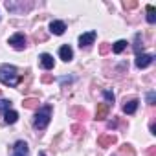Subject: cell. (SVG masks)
Instances as JSON below:
<instances>
[{
	"label": "cell",
	"mask_w": 156,
	"mask_h": 156,
	"mask_svg": "<svg viewBox=\"0 0 156 156\" xmlns=\"http://www.w3.org/2000/svg\"><path fill=\"white\" fill-rule=\"evenodd\" d=\"M0 83H4L6 87H17L20 83V75H19L17 68L9 66V64L0 66Z\"/></svg>",
	"instance_id": "1"
},
{
	"label": "cell",
	"mask_w": 156,
	"mask_h": 156,
	"mask_svg": "<svg viewBox=\"0 0 156 156\" xmlns=\"http://www.w3.org/2000/svg\"><path fill=\"white\" fill-rule=\"evenodd\" d=\"M50 118H51V108H50V107H44V108L39 110L37 116H35V127L41 129V130L46 129L48 123H50Z\"/></svg>",
	"instance_id": "2"
},
{
	"label": "cell",
	"mask_w": 156,
	"mask_h": 156,
	"mask_svg": "<svg viewBox=\"0 0 156 156\" xmlns=\"http://www.w3.org/2000/svg\"><path fill=\"white\" fill-rule=\"evenodd\" d=\"M9 44L15 50H24L26 48V37H24V33H15L13 37H9Z\"/></svg>",
	"instance_id": "3"
},
{
	"label": "cell",
	"mask_w": 156,
	"mask_h": 156,
	"mask_svg": "<svg viewBox=\"0 0 156 156\" xmlns=\"http://www.w3.org/2000/svg\"><path fill=\"white\" fill-rule=\"evenodd\" d=\"M11 156H30V149H28V143L26 141H17L15 147H13V154Z\"/></svg>",
	"instance_id": "4"
},
{
	"label": "cell",
	"mask_w": 156,
	"mask_h": 156,
	"mask_svg": "<svg viewBox=\"0 0 156 156\" xmlns=\"http://www.w3.org/2000/svg\"><path fill=\"white\" fill-rule=\"evenodd\" d=\"M152 55H149V53H138L136 55V66L138 68H147L151 62H152Z\"/></svg>",
	"instance_id": "5"
},
{
	"label": "cell",
	"mask_w": 156,
	"mask_h": 156,
	"mask_svg": "<svg viewBox=\"0 0 156 156\" xmlns=\"http://www.w3.org/2000/svg\"><path fill=\"white\" fill-rule=\"evenodd\" d=\"M116 141H118V138H116L114 134H103V136L98 138V145H99V147H110V145H114Z\"/></svg>",
	"instance_id": "6"
},
{
	"label": "cell",
	"mask_w": 156,
	"mask_h": 156,
	"mask_svg": "<svg viewBox=\"0 0 156 156\" xmlns=\"http://www.w3.org/2000/svg\"><path fill=\"white\" fill-rule=\"evenodd\" d=\"M94 41H96V31L83 33V35L79 37V46H81V48H83V46H90V44H94Z\"/></svg>",
	"instance_id": "7"
},
{
	"label": "cell",
	"mask_w": 156,
	"mask_h": 156,
	"mask_svg": "<svg viewBox=\"0 0 156 156\" xmlns=\"http://www.w3.org/2000/svg\"><path fill=\"white\" fill-rule=\"evenodd\" d=\"M59 57H61L64 62H70V61L73 59V51H72V48H70L68 44L61 46V48H59Z\"/></svg>",
	"instance_id": "8"
},
{
	"label": "cell",
	"mask_w": 156,
	"mask_h": 156,
	"mask_svg": "<svg viewBox=\"0 0 156 156\" xmlns=\"http://www.w3.org/2000/svg\"><path fill=\"white\" fill-rule=\"evenodd\" d=\"M64 30H66V24L61 22V20H53V22L50 24V31H51L53 35H62Z\"/></svg>",
	"instance_id": "9"
},
{
	"label": "cell",
	"mask_w": 156,
	"mask_h": 156,
	"mask_svg": "<svg viewBox=\"0 0 156 156\" xmlns=\"http://www.w3.org/2000/svg\"><path fill=\"white\" fill-rule=\"evenodd\" d=\"M41 64H42V68H46V70H51L53 68V64H55V61H53V57L50 55V53H41Z\"/></svg>",
	"instance_id": "10"
},
{
	"label": "cell",
	"mask_w": 156,
	"mask_h": 156,
	"mask_svg": "<svg viewBox=\"0 0 156 156\" xmlns=\"http://www.w3.org/2000/svg\"><path fill=\"white\" fill-rule=\"evenodd\" d=\"M107 116H108V105H107V103H99V105H98V110H96V119L101 121V119H105Z\"/></svg>",
	"instance_id": "11"
},
{
	"label": "cell",
	"mask_w": 156,
	"mask_h": 156,
	"mask_svg": "<svg viewBox=\"0 0 156 156\" xmlns=\"http://www.w3.org/2000/svg\"><path fill=\"white\" fill-rule=\"evenodd\" d=\"M138 99H130V101H127L125 105H123V112L125 114H134L136 112V108H138Z\"/></svg>",
	"instance_id": "12"
},
{
	"label": "cell",
	"mask_w": 156,
	"mask_h": 156,
	"mask_svg": "<svg viewBox=\"0 0 156 156\" xmlns=\"http://www.w3.org/2000/svg\"><path fill=\"white\" fill-rule=\"evenodd\" d=\"M4 119H6V123L13 125V123L19 119V114H17L15 110H8V112H4Z\"/></svg>",
	"instance_id": "13"
},
{
	"label": "cell",
	"mask_w": 156,
	"mask_h": 156,
	"mask_svg": "<svg viewBox=\"0 0 156 156\" xmlns=\"http://www.w3.org/2000/svg\"><path fill=\"white\" fill-rule=\"evenodd\" d=\"M147 22L149 24H154L156 22V9H154V6H147Z\"/></svg>",
	"instance_id": "14"
},
{
	"label": "cell",
	"mask_w": 156,
	"mask_h": 156,
	"mask_svg": "<svg viewBox=\"0 0 156 156\" xmlns=\"http://www.w3.org/2000/svg\"><path fill=\"white\" fill-rule=\"evenodd\" d=\"M22 107L24 108H37L39 107V99L37 98H28V99H24V103H22Z\"/></svg>",
	"instance_id": "15"
},
{
	"label": "cell",
	"mask_w": 156,
	"mask_h": 156,
	"mask_svg": "<svg viewBox=\"0 0 156 156\" xmlns=\"http://www.w3.org/2000/svg\"><path fill=\"white\" fill-rule=\"evenodd\" d=\"M125 48H127V41H118V42L112 46V51H114V53H121Z\"/></svg>",
	"instance_id": "16"
},
{
	"label": "cell",
	"mask_w": 156,
	"mask_h": 156,
	"mask_svg": "<svg viewBox=\"0 0 156 156\" xmlns=\"http://www.w3.org/2000/svg\"><path fill=\"white\" fill-rule=\"evenodd\" d=\"M141 46H143V44H141V35L138 33V35L134 37V51H136V55L140 53V50H141Z\"/></svg>",
	"instance_id": "17"
},
{
	"label": "cell",
	"mask_w": 156,
	"mask_h": 156,
	"mask_svg": "<svg viewBox=\"0 0 156 156\" xmlns=\"http://www.w3.org/2000/svg\"><path fill=\"white\" fill-rule=\"evenodd\" d=\"M9 107H11V101H8V99H0V112H8Z\"/></svg>",
	"instance_id": "18"
},
{
	"label": "cell",
	"mask_w": 156,
	"mask_h": 156,
	"mask_svg": "<svg viewBox=\"0 0 156 156\" xmlns=\"http://www.w3.org/2000/svg\"><path fill=\"white\" fill-rule=\"evenodd\" d=\"M121 154H125V156H134V149H132L130 145L125 143V145L121 147Z\"/></svg>",
	"instance_id": "19"
},
{
	"label": "cell",
	"mask_w": 156,
	"mask_h": 156,
	"mask_svg": "<svg viewBox=\"0 0 156 156\" xmlns=\"http://www.w3.org/2000/svg\"><path fill=\"white\" fill-rule=\"evenodd\" d=\"M123 8L125 9H134V8H138V2H136V0H125Z\"/></svg>",
	"instance_id": "20"
},
{
	"label": "cell",
	"mask_w": 156,
	"mask_h": 156,
	"mask_svg": "<svg viewBox=\"0 0 156 156\" xmlns=\"http://www.w3.org/2000/svg\"><path fill=\"white\" fill-rule=\"evenodd\" d=\"M103 96H105V99H107V105H108V103H114V94H112L110 90H103Z\"/></svg>",
	"instance_id": "21"
},
{
	"label": "cell",
	"mask_w": 156,
	"mask_h": 156,
	"mask_svg": "<svg viewBox=\"0 0 156 156\" xmlns=\"http://www.w3.org/2000/svg\"><path fill=\"white\" fill-rule=\"evenodd\" d=\"M108 51H110V44H107V42H105V44H101V46H99V53H101V55H105V53H108Z\"/></svg>",
	"instance_id": "22"
},
{
	"label": "cell",
	"mask_w": 156,
	"mask_h": 156,
	"mask_svg": "<svg viewBox=\"0 0 156 156\" xmlns=\"http://www.w3.org/2000/svg\"><path fill=\"white\" fill-rule=\"evenodd\" d=\"M154 101H156V94H154V92H149V94H147V103H149V105H154Z\"/></svg>",
	"instance_id": "23"
},
{
	"label": "cell",
	"mask_w": 156,
	"mask_h": 156,
	"mask_svg": "<svg viewBox=\"0 0 156 156\" xmlns=\"http://www.w3.org/2000/svg\"><path fill=\"white\" fill-rule=\"evenodd\" d=\"M72 130H73L75 136H79V134L83 132V127H81V125H72Z\"/></svg>",
	"instance_id": "24"
},
{
	"label": "cell",
	"mask_w": 156,
	"mask_h": 156,
	"mask_svg": "<svg viewBox=\"0 0 156 156\" xmlns=\"http://www.w3.org/2000/svg\"><path fill=\"white\" fill-rule=\"evenodd\" d=\"M41 81H42V83H51V81H53V77H51L50 73H44V75L41 77Z\"/></svg>",
	"instance_id": "25"
},
{
	"label": "cell",
	"mask_w": 156,
	"mask_h": 156,
	"mask_svg": "<svg viewBox=\"0 0 156 156\" xmlns=\"http://www.w3.org/2000/svg\"><path fill=\"white\" fill-rule=\"evenodd\" d=\"M147 156H156V147H149V151H147Z\"/></svg>",
	"instance_id": "26"
},
{
	"label": "cell",
	"mask_w": 156,
	"mask_h": 156,
	"mask_svg": "<svg viewBox=\"0 0 156 156\" xmlns=\"http://www.w3.org/2000/svg\"><path fill=\"white\" fill-rule=\"evenodd\" d=\"M39 156H46V154H44V152H39Z\"/></svg>",
	"instance_id": "27"
}]
</instances>
